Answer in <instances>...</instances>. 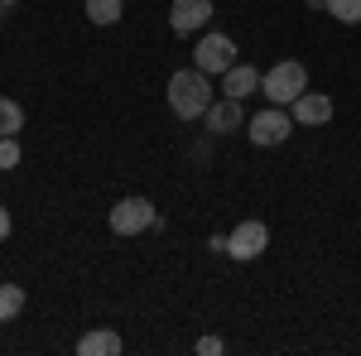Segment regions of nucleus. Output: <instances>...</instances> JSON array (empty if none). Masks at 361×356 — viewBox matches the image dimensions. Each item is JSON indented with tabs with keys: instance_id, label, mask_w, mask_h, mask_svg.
Returning a JSON list of instances; mask_svg holds the SVG:
<instances>
[{
	"instance_id": "aec40b11",
	"label": "nucleus",
	"mask_w": 361,
	"mask_h": 356,
	"mask_svg": "<svg viewBox=\"0 0 361 356\" xmlns=\"http://www.w3.org/2000/svg\"><path fill=\"white\" fill-rule=\"evenodd\" d=\"M0 10H5V5H0ZM0 20H5V15H0Z\"/></svg>"
},
{
	"instance_id": "0eeeda50",
	"label": "nucleus",
	"mask_w": 361,
	"mask_h": 356,
	"mask_svg": "<svg viewBox=\"0 0 361 356\" xmlns=\"http://www.w3.org/2000/svg\"><path fill=\"white\" fill-rule=\"evenodd\" d=\"M212 20V0H173L169 5V29L173 34H197Z\"/></svg>"
},
{
	"instance_id": "f257e3e1",
	"label": "nucleus",
	"mask_w": 361,
	"mask_h": 356,
	"mask_svg": "<svg viewBox=\"0 0 361 356\" xmlns=\"http://www.w3.org/2000/svg\"><path fill=\"white\" fill-rule=\"evenodd\" d=\"M207 106H212V82L202 68H183L169 78V111L178 121H197V116H207Z\"/></svg>"
},
{
	"instance_id": "f3484780",
	"label": "nucleus",
	"mask_w": 361,
	"mask_h": 356,
	"mask_svg": "<svg viewBox=\"0 0 361 356\" xmlns=\"http://www.w3.org/2000/svg\"><path fill=\"white\" fill-rule=\"evenodd\" d=\"M197 352H202V356H222V337H202Z\"/></svg>"
},
{
	"instance_id": "a211bd4d",
	"label": "nucleus",
	"mask_w": 361,
	"mask_h": 356,
	"mask_svg": "<svg viewBox=\"0 0 361 356\" xmlns=\"http://www.w3.org/2000/svg\"><path fill=\"white\" fill-rule=\"evenodd\" d=\"M5 236H10V212L0 207V241H5Z\"/></svg>"
},
{
	"instance_id": "f03ea898",
	"label": "nucleus",
	"mask_w": 361,
	"mask_h": 356,
	"mask_svg": "<svg viewBox=\"0 0 361 356\" xmlns=\"http://www.w3.org/2000/svg\"><path fill=\"white\" fill-rule=\"evenodd\" d=\"M260 92L275 102V106H294L299 97L308 92V73L304 63H275L265 78H260Z\"/></svg>"
},
{
	"instance_id": "6e6552de",
	"label": "nucleus",
	"mask_w": 361,
	"mask_h": 356,
	"mask_svg": "<svg viewBox=\"0 0 361 356\" xmlns=\"http://www.w3.org/2000/svg\"><path fill=\"white\" fill-rule=\"evenodd\" d=\"M294 125H328L333 121V97H323V92H304L299 102H294Z\"/></svg>"
},
{
	"instance_id": "9b49d317",
	"label": "nucleus",
	"mask_w": 361,
	"mask_h": 356,
	"mask_svg": "<svg viewBox=\"0 0 361 356\" xmlns=\"http://www.w3.org/2000/svg\"><path fill=\"white\" fill-rule=\"evenodd\" d=\"M78 352L82 356H116L121 352V337H116L111 328H97V332H87L82 342H78Z\"/></svg>"
},
{
	"instance_id": "f8f14e48",
	"label": "nucleus",
	"mask_w": 361,
	"mask_h": 356,
	"mask_svg": "<svg viewBox=\"0 0 361 356\" xmlns=\"http://www.w3.org/2000/svg\"><path fill=\"white\" fill-rule=\"evenodd\" d=\"M25 308V289L20 284H0V323H15Z\"/></svg>"
},
{
	"instance_id": "dca6fc26",
	"label": "nucleus",
	"mask_w": 361,
	"mask_h": 356,
	"mask_svg": "<svg viewBox=\"0 0 361 356\" xmlns=\"http://www.w3.org/2000/svg\"><path fill=\"white\" fill-rule=\"evenodd\" d=\"M0 168H20V140L0 135Z\"/></svg>"
},
{
	"instance_id": "1a4fd4ad",
	"label": "nucleus",
	"mask_w": 361,
	"mask_h": 356,
	"mask_svg": "<svg viewBox=\"0 0 361 356\" xmlns=\"http://www.w3.org/2000/svg\"><path fill=\"white\" fill-rule=\"evenodd\" d=\"M241 121H246V111H241L236 97H222V102L207 106V130H212V135H231V130H241Z\"/></svg>"
},
{
	"instance_id": "7ed1b4c3",
	"label": "nucleus",
	"mask_w": 361,
	"mask_h": 356,
	"mask_svg": "<svg viewBox=\"0 0 361 356\" xmlns=\"http://www.w3.org/2000/svg\"><path fill=\"white\" fill-rule=\"evenodd\" d=\"M154 221H159V212H154L149 197H121L111 207V231L116 236H140V231H149Z\"/></svg>"
},
{
	"instance_id": "4468645a",
	"label": "nucleus",
	"mask_w": 361,
	"mask_h": 356,
	"mask_svg": "<svg viewBox=\"0 0 361 356\" xmlns=\"http://www.w3.org/2000/svg\"><path fill=\"white\" fill-rule=\"evenodd\" d=\"M87 20L92 25H116L121 20V0H87Z\"/></svg>"
},
{
	"instance_id": "39448f33",
	"label": "nucleus",
	"mask_w": 361,
	"mask_h": 356,
	"mask_svg": "<svg viewBox=\"0 0 361 356\" xmlns=\"http://www.w3.org/2000/svg\"><path fill=\"white\" fill-rule=\"evenodd\" d=\"M289 130H294V116L284 106H270V111H260V116L246 121V135L255 140V145H284Z\"/></svg>"
},
{
	"instance_id": "6ab92c4d",
	"label": "nucleus",
	"mask_w": 361,
	"mask_h": 356,
	"mask_svg": "<svg viewBox=\"0 0 361 356\" xmlns=\"http://www.w3.org/2000/svg\"><path fill=\"white\" fill-rule=\"evenodd\" d=\"M0 5H15V0H0Z\"/></svg>"
},
{
	"instance_id": "9d476101",
	"label": "nucleus",
	"mask_w": 361,
	"mask_h": 356,
	"mask_svg": "<svg viewBox=\"0 0 361 356\" xmlns=\"http://www.w3.org/2000/svg\"><path fill=\"white\" fill-rule=\"evenodd\" d=\"M250 92H260V73L250 68V63H231L222 73V97H236V102H246Z\"/></svg>"
},
{
	"instance_id": "2eb2a0df",
	"label": "nucleus",
	"mask_w": 361,
	"mask_h": 356,
	"mask_svg": "<svg viewBox=\"0 0 361 356\" xmlns=\"http://www.w3.org/2000/svg\"><path fill=\"white\" fill-rule=\"evenodd\" d=\"M323 10L342 25H361V0H323Z\"/></svg>"
},
{
	"instance_id": "423d86ee",
	"label": "nucleus",
	"mask_w": 361,
	"mask_h": 356,
	"mask_svg": "<svg viewBox=\"0 0 361 356\" xmlns=\"http://www.w3.org/2000/svg\"><path fill=\"white\" fill-rule=\"evenodd\" d=\"M265 246H270V226L265 221H241L226 236V255L231 260H255V255H265Z\"/></svg>"
},
{
	"instance_id": "20e7f679",
	"label": "nucleus",
	"mask_w": 361,
	"mask_h": 356,
	"mask_svg": "<svg viewBox=\"0 0 361 356\" xmlns=\"http://www.w3.org/2000/svg\"><path fill=\"white\" fill-rule=\"evenodd\" d=\"M236 63V44L226 39V34H202L193 49V68H202L207 78H217V73H226Z\"/></svg>"
},
{
	"instance_id": "ddd939ff",
	"label": "nucleus",
	"mask_w": 361,
	"mask_h": 356,
	"mask_svg": "<svg viewBox=\"0 0 361 356\" xmlns=\"http://www.w3.org/2000/svg\"><path fill=\"white\" fill-rule=\"evenodd\" d=\"M20 130H25V111H20V102L0 97V135H20Z\"/></svg>"
}]
</instances>
